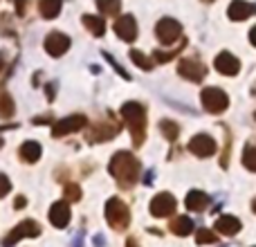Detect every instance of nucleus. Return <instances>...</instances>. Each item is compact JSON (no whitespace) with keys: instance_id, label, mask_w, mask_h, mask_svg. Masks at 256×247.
Masks as SVG:
<instances>
[{"instance_id":"6","label":"nucleus","mask_w":256,"mask_h":247,"mask_svg":"<svg viewBox=\"0 0 256 247\" xmlns=\"http://www.w3.org/2000/svg\"><path fill=\"white\" fill-rule=\"evenodd\" d=\"M178 74L182 79L191 81V84H200L207 76V66L202 61H198V58H182L178 63Z\"/></svg>"},{"instance_id":"17","label":"nucleus","mask_w":256,"mask_h":247,"mask_svg":"<svg viewBox=\"0 0 256 247\" xmlns=\"http://www.w3.org/2000/svg\"><path fill=\"white\" fill-rule=\"evenodd\" d=\"M216 232L218 234H222V236H234V234H238L240 232V220L236 216H220L216 220Z\"/></svg>"},{"instance_id":"30","label":"nucleus","mask_w":256,"mask_h":247,"mask_svg":"<svg viewBox=\"0 0 256 247\" xmlns=\"http://www.w3.org/2000/svg\"><path fill=\"white\" fill-rule=\"evenodd\" d=\"M66 200H70V202H79L81 200V186L74 184V182L66 184Z\"/></svg>"},{"instance_id":"29","label":"nucleus","mask_w":256,"mask_h":247,"mask_svg":"<svg viewBox=\"0 0 256 247\" xmlns=\"http://www.w3.org/2000/svg\"><path fill=\"white\" fill-rule=\"evenodd\" d=\"M216 240H218V236L212 230H198V236H196V243L198 245H212Z\"/></svg>"},{"instance_id":"15","label":"nucleus","mask_w":256,"mask_h":247,"mask_svg":"<svg viewBox=\"0 0 256 247\" xmlns=\"http://www.w3.org/2000/svg\"><path fill=\"white\" fill-rule=\"evenodd\" d=\"M115 34L120 36L122 40H126V43H132V40L137 38V22L130 14L122 16L120 20L115 22Z\"/></svg>"},{"instance_id":"36","label":"nucleus","mask_w":256,"mask_h":247,"mask_svg":"<svg viewBox=\"0 0 256 247\" xmlns=\"http://www.w3.org/2000/svg\"><path fill=\"white\" fill-rule=\"evenodd\" d=\"M126 247H140V243H137V238H128L126 240Z\"/></svg>"},{"instance_id":"39","label":"nucleus","mask_w":256,"mask_h":247,"mask_svg":"<svg viewBox=\"0 0 256 247\" xmlns=\"http://www.w3.org/2000/svg\"><path fill=\"white\" fill-rule=\"evenodd\" d=\"M252 212L256 214V198H254V202H252Z\"/></svg>"},{"instance_id":"12","label":"nucleus","mask_w":256,"mask_h":247,"mask_svg":"<svg viewBox=\"0 0 256 247\" xmlns=\"http://www.w3.org/2000/svg\"><path fill=\"white\" fill-rule=\"evenodd\" d=\"M68 50H70V38L66 34H61V32L48 34V38H45V52L50 56H63Z\"/></svg>"},{"instance_id":"24","label":"nucleus","mask_w":256,"mask_h":247,"mask_svg":"<svg viewBox=\"0 0 256 247\" xmlns=\"http://www.w3.org/2000/svg\"><path fill=\"white\" fill-rule=\"evenodd\" d=\"M128 56H130V61L135 63L137 68H142V70H146V72L153 70V66H155L153 58H148L144 52H140V50H130V54H128Z\"/></svg>"},{"instance_id":"42","label":"nucleus","mask_w":256,"mask_h":247,"mask_svg":"<svg viewBox=\"0 0 256 247\" xmlns=\"http://www.w3.org/2000/svg\"><path fill=\"white\" fill-rule=\"evenodd\" d=\"M254 94H256V86H254Z\"/></svg>"},{"instance_id":"33","label":"nucleus","mask_w":256,"mask_h":247,"mask_svg":"<svg viewBox=\"0 0 256 247\" xmlns=\"http://www.w3.org/2000/svg\"><path fill=\"white\" fill-rule=\"evenodd\" d=\"M25 9H27V0H16V12L20 14V16L25 14Z\"/></svg>"},{"instance_id":"27","label":"nucleus","mask_w":256,"mask_h":247,"mask_svg":"<svg viewBox=\"0 0 256 247\" xmlns=\"http://www.w3.org/2000/svg\"><path fill=\"white\" fill-rule=\"evenodd\" d=\"M182 48H184V40H182L180 45H176V50H171V52H162V50H155V52H153V56H155L153 61H155V63H168L173 56H178V54L182 52Z\"/></svg>"},{"instance_id":"43","label":"nucleus","mask_w":256,"mask_h":247,"mask_svg":"<svg viewBox=\"0 0 256 247\" xmlns=\"http://www.w3.org/2000/svg\"><path fill=\"white\" fill-rule=\"evenodd\" d=\"M254 120H256V112H254Z\"/></svg>"},{"instance_id":"1","label":"nucleus","mask_w":256,"mask_h":247,"mask_svg":"<svg viewBox=\"0 0 256 247\" xmlns=\"http://www.w3.org/2000/svg\"><path fill=\"white\" fill-rule=\"evenodd\" d=\"M108 171H110V176L115 178L122 189H132L135 182L140 180L142 166H140V160L132 153H128V150H117V153L112 155L110 164H108Z\"/></svg>"},{"instance_id":"32","label":"nucleus","mask_w":256,"mask_h":247,"mask_svg":"<svg viewBox=\"0 0 256 247\" xmlns=\"http://www.w3.org/2000/svg\"><path fill=\"white\" fill-rule=\"evenodd\" d=\"M104 56H106V61H108V63H110V66H112V68H115V70H117V72H120V74H122V76H124V79H126V81H128V79H130V74H128V72H126V70H124V68H122V66H120V63H117V61H115V58H112V56H110V54H106V52H104Z\"/></svg>"},{"instance_id":"8","label":"nucleus","mask_w":256,"mask_h":247,"mask_svg":"<svg viewBox=\"0 0 256 247\" xmlns=\"http://www.w3.org/2000/svg\"><path fill=\"white\" fill-rule=\"evenodd\" d=\"M117 132H120V124L117 122H99V124H94L92 128L86 130V140H88L90 144H97V142L112 140Z\"/></svg>"},{"instance_id":"9","label":"nucleus","mask_w":256,"mask_h":247,"mask_svg":"<svg viewBox=\"0 0 256 247\" xmlns=\"http://www.w3.org/2000/svg\"><path fill=\"white\" fill-rule=\"evenodd\" d=\"M88 126V117L86 115H70L66 120L56 122L52 126V137H63V135H70V132H76L81 128Z\"/></svg>"},{"instance_id":"20","label":"nucleus","mask_w":256,"mask_h":247,"mask_svg":"<svg viewBox=\"0 0 256 247\" xmlns=\"http://www.w3.org/2000/svg\"><path fill=\"white\" fill-rule=\"evenodd\" d=\"M61 7H63V0H38V12L48 20L56 18L61 14Z\"/></svg>"},{"instance_id":"11","label":"nucleus","mask_w":256,"mask_h":247,"mask_svg":"<svg viewBox=\"0 0 256 247\" xmlns=\"http://www.w3.org/2000/svg\"><path fill=\"white\" fill-rule=\"evenodd\" d=\"M150 216H155V218H166V216H171L173 212H176V198H173L171 194H158L153 200H150Z\"/></svg>"},{"instance_id":"2","label":"nucleus","mask_w":256,"mask_h":247,"mask_svg":"<svg viewBox=\"0 0 256 247\" xmlns=\"http://www.w3.org/2000/svg\"><path fill=\"white\" fill-rule=\"evenodd\" d=\"M122 117L128 124L132 146H142L146 140V108L137 102H126L122 106Z\"/></svg>"},{"instance_id":"34","label":"nucleus","mask_w":256,"mask_h":247,"mask_svg":"<svg viewBox=\"0 0 256 247\" xmlns=\"http://www.w3.org/2000/svg\"><path fill=\"white\" fill-rule=\"evenodd\" d=\"M25 204H27L25 196H18V198L14 200V207H16V209H22V207H25Z\"/></svg>"},{"instance_id":"37","label":"nucleus","mask_w":256,"mask_h":247,"mask_svg":"<svg viewBox=\"0 0 256 247\" xmlns=\"http://www.w3.org/2000/svg\"><path fill=\"white\" fill-rule=\"evenodd\" d=\"M48 99H50V102H52V99H54V86H52V84L48 86Z\"/></svg>"},{"instance_id":"23","label":"nucleus","mask_w":256,"mask_h":247,"mask_svg":"<svg viewBox=\"0 0 256 247\" xmlns=\"http://www.w3.org/2000/svg\"><path fill=\"white\" fill-rule=\"evenodd\" d=\"M14 110H16V106H14L12 94L0 90V117H2V120H12Z\"/></svg>"},{"instance_id":"28","label":"nucleus","mask_w":256,"mask_h":247,"mask_svg":"<svg viewBox=\"0 0 256 247\" xmlns=\"http://www.w3.org/2000/svg\"><path fill=\"white\" fill-rule=\"evenodd\" d=\"M243 164H245V168L256 173V146L254 144H248L243 148Z\"/></svg>"},{"instance_id":"19","label":"nucleus","mask_w":256,"mask_h":247,"mask_svg":"<svg viewBox=\"0 0 256 247\" xmlns=\"http://www.w3.org/2000/svg\"><path fill=\"white\" fill-rule=\"evenodd\" d=\"M168 230H171L176 236H189L191 232H194V220L186 216H178L168 222Z\"/></svg>"},{"instance_id":"16","label":"nucleus","mask_w":256,"mask_h":247,"mask_svg":"<svg viewBox=\"0 0 256 247\" xmlns=\"http://www.w3.org/2000/svg\"><path fill=\"white\" fill-rule=\"evenodd\" d=\"M252 14H256V4L252 2H245V0H234V2L230 4V9H227V16H230V20H248Z\"/></svg>"},{"instance_id":"14","label":"nucleus","mask_w":256,"mask_h":247,"mask_svg":"<svg viewBox=\"0 0 256 247\" xmlns=\"http://www.w3.org/2000/svg\"><path fill=\"white\" fill-rule=\"evenodd\" d=\"M50 222L56 230L68 227V222H70V204H68V200H58V202H54L50 207Z\"/></svg>"},{"instance_id":"3","label":"nucleus","mask_w":256,"mask_h":247,"mask_svg":"<svg viewBox=\"0 0 256 247\" xmlns=\"http://www.w3.org/2000/svg\"><path fill=\"white\" fill-rule=\"evenodd\" d=\"M106 220L115 232H122L130 225V209L124 200L110 198L106 202Z\"/></svg>"},{"instance_id":"31","label":"nucleus","mask_w":256,"mask_h":247,"mask_svg":"<svg viewBox=\"0 0 256 247\" xmlns=\"http://www.w3.org/2000/svg\"><path fill=\"white\" fill-rule=\"evenodd\" d=\"M9 191H12V182H9V178L4 173H0V198H4Z\"/></svg>"},{"instance_id":"7","label":"nucleus","mask_w":256,"mask_h":247,"mask_svg":"<svg viewBox=\"0 0 256 247\" xmlns=\"http://www.w3.org/2000/svg\"><path fill=\"white\" fill-rule=\"evenodd\" d=\"M36 236H40V225L36 220H22L18 227H14L12 232H9V236L2 240L4 247H12L14 243H18V240L22 238H36Z\"/></svg>"},{"instance_id":"35","label":"nucleus","mask_w":256,"mask_h":247,"mask_svg":"<svg viewBox=\"0 0 256 247\" xmlns=\"http://www.w3.org/2000/svg\"><path fill=\"white\" fill-rule=\"evenodd\" d=\"M250 43H252L254 48H256V25L252 27V30H250Z\"/></svg>"},{"instance_id":"21","label":"nucleus","mask_w":256,"mask_h":247,"mask_svg":"<svg viewBox=\"0 0 256 247\" xmlns=\"http://www.w3.org/2000/svg\"><path fill=\"white\" fill-rule=\"evenodd\" d=\"M20 160L27 164H34L40 160V144L38 142H25L20 146Z\"/></svg>"},{"instance_id":"10","label":"nucleus","mask_w":256,"mask_h":247,"mask_svg":"<svg viewBox=\"0 0 256 247\" xmlns=\"http://www.w3.org/2000/svg\"><path fill=\"white\" fill-rule=\"evenodd\" d=\"M216 140H214L212 135H204V132H200V135H194L189 142V150L194 155H198V158H212L214 153H216Z\"/></svg>"},{"instance_id":"40","label":"nucleus","mask_w":256,"mask_h":247,"mask_svg":"<svg viewBox=\"0 0 256 247\" xmlns=\"http://www.w3.org/2000/svg\"><path fill=\"white\" fill-rule=\"evenodd\" d=\"M202 2H207V4H212V2H216V0H202Z\"/></svg>"},{"instance_id":"41","label":"nucleus","mask_w":256,"mask_h":247,"mask_svg":"<svg viewBox=\"0 0 256 247\" xmlns=\"http://www.w3.org/2000/svg\"><path fill=\"white\" fill-rule=\"evenodd\" d=\"M0 66H2V54H0Z\"/></svg>"},{"instance_id":"38","label":"nucleus","mask_w":256,"mask_h":247,"mask_svg":"<svg viewBox=\"0 0 256 247\" xmlns=\"http://www.w3.org/2000/svg\"><path fill=\"white\" fill-rule=\"evenodd\" d=\"M7 128H16V126H0V132L7 130ZM0 148H2V137H0Z\"/></svg>"},{"instance_id":"18","label":"nucleus","mask_w":256,"mask_h":247,"mask_svg":"<svg viewBox=\"0 0 256 247\" xmlns=\"http://www.w3.org/2000/svg\"><path fill=\"white\" fill-rule=\"evenodd\" d=\"M184 204L189 212H202L209 204V196L204 194V191H189L184 198Z\"/></svg>"},{"instance_id":"5","label":"nucleus","mask_w":256,"mask_h":247,"mask_svg":"<svg viewBox=\"0 0 256 247\" xmlns=\"http://www.w3.org/2000/svg\"><path fill=\"white\" fill-rule=\"evenodd\" d=\"M155 36H158L160 43L173 45L182 38V25L176 18H162V20L155 25Z\"/></svg>"},{"instance_id":"4","label":"nucleus","mask_w":256,"mask_h":247,"mask_svg":"<svg viewBox=\"0 0 256 247\" xmlns=\"http://www.w3.org/2000/svg\"><path fill=\"white\" fill-rule=\"evenodd\" d=\"M200 102H202L204 110L212 112V115L225 112L227 106H230V97H227V92L220 88H204L202 94H200Z\"/></svg>"},{"instance_id":"26","label":"nucleus","mask_w":256,"mask_h":247,"mask_svg":"<svg viewBox=\"0 0 256 247\" xmlns=\"http://www.w3.org/2000/svg\"><path fill=\"white\" fill-rule=\"evenodd\" d=\"M97 7L102 14H106V16H117L122 9V2L120 0H97Z\"/></svg>"},{"instance_id":"25","label":"nucleus","mask_w":256,"mask_h":247,"mask_svg":"<svg viewBox=\"0 0 256 247\" xmlns=\"http://www.w3.org/2000/svg\"><path fill=\"white\" fill-rule=\"evenodd\" d=\"M160 130H162V135L166 137L168 142H176L178 137H180V126H178L176 122H171V120H162V122H160Z\"/></svg>"},{"instance_id":"22","label":"nucleus","mask_w":256,"mask_h":247,"mask_svg":"<svg viewBox=\"0 0 256 247\" xmlns=\"http://www.w3.org/2000/svg\"><path fill=\"white\" fill-rule=\"evenodd\" d=\"M84 25L92 36H104V32H106V22H104V18H99V16H90V14H86Z\"/></svg>"},{"instance_id":"13","label":"nucleus","mask_w":256,"mask_h":247,"mask_svg":"<svg viewBox=\"0 0 256 247\" xmlns=\"http://www.w3.org/2000/svg\"><path fill=\"white\" fill-rule=\"evenodd\" d=\"M214 66H216V70L225 76H236L240 70V61L232 52H220L216 56V61H214Z\"/></svg>"}]
</instances>
